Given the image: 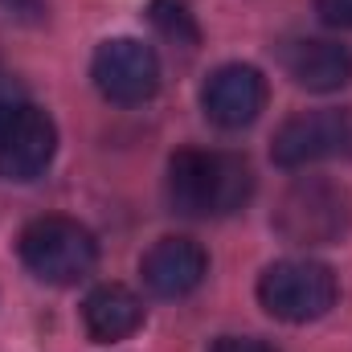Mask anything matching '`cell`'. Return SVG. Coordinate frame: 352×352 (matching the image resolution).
<instances>
[{
  "instance_id": "obj_1",
  "label": "cell",
  "mask_w": 352,
  "mask_h": 352,
  "mask_svg": "<svg viewBox=\"0 0 352 352\" xmlns=\"http://www.w3.org/2000/svg\"><path fill=\"white\" fill-rule=\"evenodd\" d=\"M254 192V173L234 152L184 148L168 160V201L184 217H230Z\"/></svg>"
},
{
  "instance_id": "obj_10",
  "label": "cell",
  "mask_w": 352,
  "mask_h": 352,
  "mask_svg": "<svg viewBox=\"0 0 352 352\" xmlns=\"http://www.w3.org/2000/svg\"><path fill=\"white\" fill-rule=\"evenodd\" d=\"M283 70L295 87L328 94L352 82V50L328 37H299L283 45Z\"/></svg>"
},
{
  "instance_id": "obj_14",
  "label": "cell",
  "mask_w": 352,
  "mask_h": 352,
  "mask_svg": "<svg viewBox=\"0 0 352 352\" xmlns=\"http://www.w3.org/2000/svg\"><path fill=\"white\" fill-rule=\"evenodd\" d=\"M209 352H274V349L258 336H221V340L209 344Z\"/></svg>"
},
{
  "instance_id": "obj_16",
  "label": "cell",
  "mask_w": 352,
  "mask_h": 352,
  "mask_svg": "<svg viewBox=\"0 0 352 352\" xmlns=\"http://www.w3.org/2000/svg\"><path fill=\"white\" fill-rule=\"evenodd\" d=\"M4 102H16V87L8 82V74H0V107Z\"/></svg>"
},
{
  "instance_id": "obj_7",
  "label": "cell",
  "mask_w": 352,
  "mask_h": 352,
  "mask_svg": "<svg viewBox=\"0 0 352 352\" xmlns=\"http://www.w3.org/2000/svg\"><path fill=\"white\" fill-rule=\"evenodd\" d=\"M352 148V115L349 111H307L278 127L274 135V164L278 168H307L316 160L340 156Z\"/></svg>"
},
{
  "instance_id": "obj_13",
  "label": "cell",
  "mask_w": 352,
  "mask_h": 352,
  "mask_svg": "<svg viewBox=\"0 0 352 352\" xmlns=\"http://www.w3.org/2000/svg\"><path fill=\"white\" fill-rule=\"evenodd\" d=\"M316 12L332 29H352V0H316Z\"/></svg>"
},
{
  "instance_id": "obj_9",
  "label": "cell",
  "mask_w": 352,
  "mask_h": 352,
  "mask_svg": "<svg viewBox=\"0 0 352 352\" xmlns=\"http://www.w3.org/2000/svg\"><path fill=\"white\" fill-rule=\"evenodd\" d=\"M140 274H144V283H148L152 295H160V299H184V295H192L205 283L209 258H205V250L192 238H160L144 254Z\"/></svg>"
},
{
  "instance_id": "obj_2",
  "label": "cell",
  "mask_w": 352,
  "mask_h": 352,
  "mask_svg": "<svg viewBox=\"0 0 352 352\" xmlns=\"http://www.w3.org/2000/svg\"><path fill=\"white\" fill-rule=\"evenodd\" d=\"M21 263L33 278L50 287H74L98 263V242L87 226L70 217H37L21 230Z\"/></svg>"
},
{
  "instance_id": "obj_4",
  "label": "cell",
  "mask_w": 352,
  "mask_h": 352,
  "mask_svg": "<svg viewBox=\"0 0 352 352\" xmlns=\"http://www.w3.org/2000/svg\"><path fill=\"white\" fill-rule=\"evenodd\" d=\"M336 274L332 266L311 258H287L263 270L258 278V303L283 324H307L336 307Z\"/></svg>"
},
{
  "instance_id": "obj_6",
  "label": "cell",
  "mask_w": 352,
  "mask_h": 352,
  "mask_svg": "<svg viewBox=\"0 0 352 352\" xmlns=\"http://www.w3.org/2000/svg\"><path fill=\"white\" fill-rule=\"evenodd\" d=\"M90 78L102 98H111L119 107H135L160 90V58L152 54V45H144L135 37H111L94 50Z\"/></svg>"
},
{
  "instance_id": "obj_3",
  "label": "cell",
  "mask_w": 352,
  "mask_h": 352,
  "mask_svg": "<svg viewBox=\"0 0 352 352\" xmlns=\"http://www.w3.org/2000/svg\"><path fill=\"white\" fill-rule=\"evenodd\" d=\"M352 226V201L349 192L324 176L295 180L278 209H274V230L291 246H332L349 234Z\"/></svg>"
},
{
  "instance_id": "obj_11",
  "label": "cell",
  "mask_w": 352,
  "mask_h": 352,
  "mask_svg": "<svg viewBox=\"0 0 352 352\" xmlns=\"http://www.w3.org/2000/svg\"><path fill=\"white\" fill-rule=\"evenodd\" d=\"M140 324H144V303L123 283L94 287L87 295V303H82V328H87L90 340H98V344L123 340V336L140 332Z\"/></svg>"
},
{
  "instance_id": "obj_5",
  "label": "cell",
  "mask_w": 352,
  "mask_h": 352,
  "mask_svg": "<svg viewBox=\"0 0 352 352\" xmlns=\"http://www.w3.org/2000/svg\"><path fill=\"white\" fill-rule=\"evenodd\" d=\"M58 152V127L54 119L16 98V102H4L0 107V176L4 180H37V176L50 168Z\"/></svg>"
},
{
  "instance_id": "obj_15",
  "label": "cell",
  "mask_w": 352,
  "mask_h": 352,
  "mask_svg": "<svg viewBox=\"0 0 352 352\" xmlns=\"http://www.w3.org/2000/svg\"><path fill=\"white\" fill-rule=\"evenodd\" d=\"M0 12L16 16V21H41L45 16V0H0Z\"/></svg>"
},
{
  "instance_id": "obj_12",
  "label": "cell",
  "mask_w": 352,
  "mask_h": 352,
  "mask_svg": "<svg viewBox=\"0 0 352 352\" xmlns=\"http://www.w3.org/2000/svg\"><path fill=\"white\" fill-rule=\"evenodd\" d=\"M148 16H152L160 37H168L184 50L201 45V25H197V12H192V0H152Z\"/></svg>"
},
{
  "instance_id": "obj_8",
  "label": "cell",
  "mask_w": 352,
  "mask_h": 352,
  "mask_svg": "<svg viewBox=\"0 0 352 352\" xmlns=\"http://www.w3.org/2000/svg\"><path fill=\"white\" fill-rule=\"evenodd\" d=\"M266 107V78L254 66H221L201 87V111L221 131L250 127Z\"/></svg>"
}]
</instances>
